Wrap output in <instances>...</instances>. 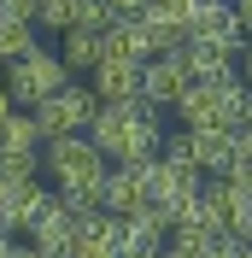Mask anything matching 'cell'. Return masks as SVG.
Returning a JSON list of instances; mask_svg holds the SVG:
<instances>
[{
  "mask_svg": "<svg viewBox=\"0 0 252 258\" xmlns=\"http://www.w3.org/2000/svg\"><path fill=\"white\" fill-rule=\"evenodd\" d=\"M0 159H41V129H35L30 112L0 117Z\"/></svg>",
  "mask_w": 252,
  "mask_h": 258,
  "instance_id": "14",
  "label": "cell"
},
{
  "mask_svg": "<svg viewBox=\"0 0 252 258\" xmlns=\"http://www.w3.org/2000/svg\"><path fill=\"white\" fill-rule=\"evenodd\" d=\"M153 200H147V159L141 164H106V182H100V211H111V217H135V211H147Z\"/></svg>",
  "mask_w": 252,
  "mask_h": 258,
  "instance_id": "10",
  "label": "cell"
},
{
  "mask_svg": "<svg viewBox=\"0 0 252 258\" xmlns=\"http://www.w3.org/2000/svg\"><path fill=\"white\" fill-rule=\"evenodd\" d=\"M100 100L82 88V82H65L59 94H47L41 106H30L35 129H41V147L47 141H65V135H88V117H94Z\"/></svg>",
  "mask_w": 252,
  "mask_h": 258,
  "instance_id": "5",
  "label": "cell"
},
{
  "mask_svg": "<svg viewBox=\"0 0 252 258\" xmlns=\"http://www.w3.org/2000/svg\"><path fill=\"white\" fill-rule=\"evenodd\" d=\"M35 24H47V30H71L77 24V0H35Z\"/></svg>",
  "mask_w": 252,
  "mask_h": 258,
  "instance_id": "17",
  "label": "cell"
},
{
  "mask_svg": "<svg viewBox=\"0 0 252 258\" xmlns=\"http://www.w3.org/2000/svg\"><path fill=\"white\" fill-rule=\"evenodd\" d=\"M182 135H188V159H194V170H200L205 182H223V176H235V170H240L235 129L205 123V129H182Z\"/></svg>",
  "mask_w": 252,
  "mask_h": 258,
  "instance_id": "7",
  "label": "cell"
},
{
  "mask_svg": "<svg viewBox=\"0 0 252 258\" xmlns=\"http://www.w3.org/2000/svg\"><path fill=\"white\" fill-rule=\"evenodd\" d=\"M235 6V18H240V30H252V0H229Z\"/></svg>",
  "mask_w": 252,
  "mask_h": 258,
  "instance_id": "21",
  "label": "cell"
},
{
  "mask_svg": "<svg viewBox=\"0 0 252 258\" xmlns=\"http://www.w3.org/2000/svg\"><path fill=\"white\" fill-rule=\"evenodd\" d=\"M188 47H200V53H217V59H235L240 47H246V30H240V18H235V6L229 0H200L194 6V18H188V35H182Z\"/></svg>",
  "mask_w": 252,
  "mask_h": 258,
  "instance_id": "6",
  "label": "cell"
},
{
  "mask_svg": "<svg viewBox=\"0 0 252 258\" xmlns=\"http://www.w3.org/2000/svg\"><path fill=\"white\" fill-rule=\"evenodd\" d=\"M6 94H12L18 112H30V106H41L47 94H59L65 82H71V71L59 64V53L53 47H30V53H18L12 64H6Z\"/></svg>",
  "mask_w": 252,
  "mask_h": 258,
  "instance_id": "4",
  "label": "cell"
},
{
  "mask_svg": "<svg viewBox=\"0 0 252 258\" xmlns=\"http://www.w3.org/2000/svg\"><path fill=\"white\" fill-rule=\"evenodd\" d=\"M235 59H240V82H246V88H252V47H240Z\"/></svg>",
  "mask_w": 252,
  "mask_h": 258,
  "instance_id": "22",
  "label": "cell"
},
{
  "mask_svg": "<svg viewBox=\"0 0 252 258\" xmlns=\"http://www.w3.org/2000/svg\"><path fill=\"white\" fill-rule=\"evenodd\" d=\"M53 53H59L65 71H94V64H100V35L94 30H65Z\"/></svg>",
  "mask_w": 252,
  "mask_h": 258,
  "instance_id": "15",
  "label": "cell"
},
{
  "mask_svg": "<svg viewBox=\"0 0 252 258\" xmlns=\"http://www.w3.org/2000/svg\"><path fill=\"white\" fill-rule=\"evenodd\" d=\"M24 241H30L41 258H71V246H77V217L59 206V194L47 200V211L35 217V229L24 235Z\"/></svg>",
  "mask_w": 252,
  "mask_h": 258,
  "instance_id": "13",
  "label": "cell"
},
{
  "mask_svg": "<svg viewBox=\"0 0 252 258\" xmlns=\"http://www.w3.org/2000/svg\"><path fill=\"white\" fill-rule=\"evenodd\" d=\"M188 82H194V71H188V53H182V47H164V53H153V59L141 64V100L158 106V112L176 106Z\"/></svg>",
  "mask_w": 252,
  "mask_h": 258,
  "instance_id": "8",
  "label": "cell"
},
{
  "mask_svg": "<svg viewBox=\"0 0 252 258\" xmlns=\"http://www.w3.org/2000/svg\"><path fill=\"white\" fill-rule=\"evenodd\" d=\"M0 18H18V24H35V0H0Z\"/></svg>",
  "mask_w": 252,
  "mask_h": 258,
  "instance_id": "19",
  "label": "cell"
},
{
  "mask_svg": "<svg viewBox=\"0 0 252 258\" xmlns=\"http://www.w3.org/2000/svg\"><path fill=\"white\" fill-rule=\"evenodd\" d=\"M235 147H240V164H252V100H246V112L235 117Z\"/></svg>",
  "mask_w": 252,
  "mask_h": 258,
  "instance_id": "18",
  "label": "cell"
},
{
  "mask_svg": "<svg viewBox=\"0 0 252 258\" xmlns=\"http://www.w3.org/2000/svg\"><path fill=\"white\" fill-rule=\"evenodd\" d=\"M88 141L100 147L106 164H141L164 147V112L147 106V100H129V106H94L88 117Z\"/></svg>",
  "mask_w": 252,
  "mask_h": 258,
  "instance_id": "1",
  "label": "cell"
},
{
  "mask_svg": "<svg viewBox=\"0 0 252 258\" xmlns=\"http://www.w3.org/2000/svg\"><path fill=\"white\" fill-rule=\"evenodd\" d=\"M111 6V18H141L147 12V0H106Z\"/></svg>",
  "mask_w": 252,
  "mask_h": 258,
  "instance_id": "20",
  "label": "cell"
},
{
  "mask_svg": "<svg viewBox=\"0 0 252 258\" xmlns=\"http://www.w3.org/2000/svg\"><path fill=\"white\" fill-rule=\"evenodd\" d=\"M47 200L53 194L35 176H0V229H6V235H30L35 217L47 211Z\"/></svg>",
  "mask_w": 252,
  "mask_h": 258,
  "instance_id": "9",
  "label": "cell"
},
{
  "mask_svg": "<svg viewBox=\"0 0 252 258\" xmlns=\"http://www.w3.org/2000/svg\"><path fill=\"white\" fill-rule=\"evenodd\" d=\"M240 176H246V182H252V164H240Z\"/></svg>",
  "mask_w": 252,
  "mask_h": 258,
  "instance_id": "24",
  "label": "cell"
},
{
  "mask_svg": "<svg viewBox=\"0 0 252 258\" xmlns=\"http://www.w3.org/2000/svg\"><path fill=\"white\" fill-rule=\"evenodd\" d=\"M30 47H41V41H35V24H18V18H0V64H12L18 53H30Z\"/></svg>",
  "mask_w": 252,
  "mask_h": 258,
  "instance_id": "16",
  "label": "cell"
},
{
  "mask_svg": "<svg viewBox=\"0 0 252 258\" xmlns=\"http://www.w3.org/2000/svg\"><path fill=\"white\" fill-rule=\"evenodd\" d=\"M246 100H252V88L240 82V71H235V77H217V82H188L170 112H182L188 129H205V123L235 129V117L246 112Z\"/></svg>",
  "mask_w": 252,
  "mask_h": 258,
  "instance_id": "3",
  "label": "cell"
},
{
  "mask_svg": "<svg viewBox=\"0 0 252 258\" xmlns=\"http://www.w3.org/2000/svg\"><path fill=\"white\" fill-rule=\"evenodd\" d=\"M170 246V217L158 206L135 211V217H123V241H117V258H158Z\"/></svg>",
  "mask_w": 252,
  "mask_h": 258,
  "instance_id": "11",
  "label": "cell"
},
{
  "mask_svg": "<svg viewBox=\"0 0 252 258\" xmlns=\"http://www.w3.org/2000/svg\"><path fill=\"white\" fill-rule=\"evenodd\" d=\"M6 112H18V106H12V94H6V82H0V117Z\"/></svg>",
  "mask_w": 252,
  "mask_h": 258,
  "instance_id": "23",
  "label": "cell"
},
{
  "mask_svg": "<svg viewBox=\"0 0 252 258\" xmlns=\"http://www.w3.org/2000/svg\"><path fill=\"white\" fill-rule=\"evenodd\" d=\"M88 77H94L88 94H94L100 106H129V100H141V64L135 59H100Z\"/></svg>",
  "mask_w": 252,
  "mask_h": 258,
  "instance_id": "12",
  "label": "cell"
},
{
  "mask_svg": "<svg viewBox=\"0 0 252 258\" xmlns=\"http://www.w3.org/2000/svg\"><path fill=\"white\" fill-rule=\"evenodd\" d=\"M41 164L59 194H82V200H100V182H106V159L88 135H65V141L41 147Z\"/></svg>",
  "mask_w": 252,
  "mask_h": 258,
  "instance_id": "2",
  "label": "cell"
}]
</instances>
